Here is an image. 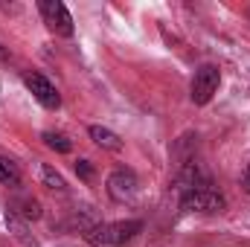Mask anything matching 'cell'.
<instances>
[{
  "label": "cell",
  "instance_id": "6da1fadb",
  "mask_svg": "<svg viewBox=\"0 0 250 247\" xmlns=\"http://www.w3.org/2000/svg\"><path fill=\"white\" fill-rule=\"evenodd\" d=\"M140 230H143V221H111V224L90 227L84 239L90 247H125Z\"/></svg>",
  "mask_w": 250,
  "mask_h": 247
},
{
  "label": "cell",
  "instance_id": "7a4b0ae2",
  "mask_svg": "<svg viewBox=\"0 0 250 247\" xmlns=\"http://www.w3.org/2000/svg\"><path fill=\"white\" fill-rule=\"evenodd\" d=\"M227 206V198L209 186H198V189H189L181 195V209L184 212H221Z\"/></svg>",
  "mask_w": 250,
  "mask_h": 247
},
{
  "label": "cell",
  "instance_id": "3957f363",
  "mask_svg": "<svg viewBox=\"0 0 250 247\" xmlns=\"http://www.w3.org/2000/svg\"><path fill=\"white\" fill-rule=\"evenodd\" d=\"M218 84H221V70H218L215 64H204V67H198L195 76H192V84H189V96H192V102H195V105H207V102L215 96Z\"/></svg>",
  "mask_w": 250,
  "mask_h": 247
},
{
  "label": "cell",
  "instance_id": "277c9868",
  "mask_svg": "<svg viewBox=\"0 0 250 247\" xmlns=\"http://www.w3.org/2000/svg\"><path fill=\"white\" fill-rule=\"evenodd\" d=\"M38 12H41V21L47 23L50 32L62 35V38H70L73 35V18L67 12V6L59 3V0H41L38 3Z\"/></svg>",
  "mask_w": 250,
  "mask_h": 247
},
{
  "label": "cell",
  "instance_id": "5b68a950",
  "mask_svg": "<svg viewBox=\"0 0 250 247\" xmlns=\"http://www.w3.org/2000/svg\"><path fill=\"white\" fill-rule=\"evenodd\" d=\"M23 84H26V90H29L47 111H56V108L62 105V93L56 90V84H53L47 76H41V73H26V76H23Z\"/></svg>",
  "mask_w": 250,
  "mask_h": 247
},
{
  "label": "cell",
  "instance_id": "8992f818",
  "mask_svg": "<svg viewBox=\"0 0 250 247\" xmlns=\"http://www.w3.org/2000/svg\"><path fill=\"white\" fill-rule=\"evenodd\" d=\"M137 175L131 169H117L111 178H108V195L117 201V204H131L134 195H137Z\"/></svg>",
  "mask_w": 250,
  "mask_h": 247
},
{
  "label": "cell",
  "instance_id": "52a82bcc",
  "mask_svg": "<svg viewBox=\"0 0 250 247\" xmlns=\"http://www.w3.org/2000/svg\"><path fill=\"white\" fill-rule=\"evenodd\" d=\"M90 140L99 145V148H108V151H123V140L111 131V128H102V125H90L87 128Z\"/></svg>",
  "mask_w": 250,
  "mask_h": 247
},
{
  "label": "cell",
  "instance_id": "ba28073f",
  "mask_svg": "<svg viewBox=\"0 0 250 247\" xmlns=\"http://www.w3.org/2000/svg\"><path fill=\"white\" fill-rule=\"evenodd\" d=\"M0 184L3 186H18L21 184V169L15 160L9 157H0Z\"/></svg>",
  "mask_w": 250,
  "mask_h": 247
},
{
  "label": "cell",
  "instance_id": "9c48e42d",
  "mask_svg": "<svg viewBox=\"0 0 250 247\" xmlns=\"http://www.w3.org/2000/svg\"><path fill=\"white\" fill-rule=\"evenodd\" d=\"M15 215H21L23 221H35L38 215H41V209H38V201H32V198H23V201H15L12 206H9Z\"/></svg>",
  "mask_w": 250,
  "mask_h": 247
},
{
  "label": "cell",
  "instance_id": "30bf717a",
  "mask_svg": "<svg viewBox=\"0 0 250 247\" xmlns=\"http://www.w3.org/2000/svg\"><path fill=\"white\" fill-rule=\"evenodd\" d=\"M41 137H44V143H47V145H50L53 151H59V154H67V151H70V140H67L64 134H53V131H44Z\"/></svg>",
  "mask_w": 250,
  "mask_h": 247
},
{
  "label": "cell",
  "instance_id": "8fae6325",
  "mask_svg": "<svg viewBox=\"0 0 250 247\" xmlns=\"http://www.w3.org/2000/svg\"><path fill=\"white\" fill-rule=\"evenodd\" d=\"M41 181H44V186H50V189H59V192L64 189V178L53 166H41Z\"/></svg>",
  "mask_w": 250,
  "mask_h": 247
},
{
  "label": "cell",
  "instance_id": "7c38bea8",
  "mask_svg": "<svg viewBox=\"0 0 250 247\" xmlns=\"http://www.w3.org/2000/svg\"><path fill=\"white\" fill-rule=\"evenodd\" d=\"M76 172H79L84 181H90V175H93V169H90V163H87V160H79V163H76Z\"/></svg>",
  "mask_w": 250,
  "mask_h": 247
},
{
  "label": "cell",
  "instance_id": "4fadbf2b",
  "mask_svg": "<svg viewBox=\"0 0 250 247\" xmlns=\"http://www.w3.org/2000/svg\"><path fill=\"white\" fill-rule=\"evenodd\" d=\"M242 186H245V192L250 195V163H248V169H245V178H242Z\"/></svg>",
  "mask_w": 250,
  "mask_h": 247
}]
</instances>
